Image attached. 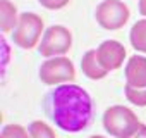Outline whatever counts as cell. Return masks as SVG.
<instances>
[{
    "label": "cell",
    "instance_id": "obj_1",
    "mask_svg": "<svg viewBox=\"0 0 146 138\" xmlns=\"http://www.w3.org/2000/svg\"><path fill=\"white\" fill-rule=\"evenodd\" d=\"M45 111L60 129L69 133L83 131L95 114L90 93L76 83L58 85L48 93L45 98Z\"/></svg>",
    "mask_w": 146,
    "mask_h": 138
},
{
    "label": "cell",
    "instance_id": "obj_2",
    "mask_svg": "<svg viewBox=\"0 0 146 138\" xmlns=\"http://www.w3.org/2000/svg\"><path fill=\"white\" fill-rule=\"evenodd\" d=\"M139 126L137 116L125 105H112L103 112V128L113 138H129Z\"/></svg>",
    "mask_w": 146,
    "mask_h": 138
},
{
    "label": "cell",
    "instance_id": "obj_3",
    "mask_svg": "<svg viewBox=\"0 0 146 138\" xmlns=\"http://www.w3.org/2000/svg\"><path fill=\"white\" fill-rule=\"evenodd\" d=\"M43 19L35 14V12H23L19 16V23L16 26V29L12 31V42L24 48V50H31L38 45V42H41V33H43Z\"/></svg>",
    "mask_w": 146,
    "mask_h": 138
},
{
    "label": "cell",
    "instance_id": "obj_4",
    "mask_svg": "<svg viewBox=\"0 0 146 138\" xmlns=\"http://www.w3.org/2000/svg\"><path fill=\"white\" fill-rule=\"evenodd\" d=\"M40 80L45 85L70 83L76 80V67L72 60L65 55L50 57L40 67Z\"/></svg>",
    "mask_w": 146,
    "mask_h": 138
},
{
    "label": "cell",
    "instance_id": "obj_5",
    "mask_svg": "<svg viewBox=\"0 0 146 138\" xmlns=\"http://www.w3.org/2000/svg\"><path fill=\"white\" fill-rule=\"evenodd\" d=\"M72 47V33L60 24L50 26L45 29L43 38L38 45V52L43 57H58L65 55Z\"/></svg>",
    "mask_w": 146,
    "mask_h": 138
},
{
    "label": "cell",
    "instance_id": "obj_6",
    "mask_svg": "<svg viewBox=\"0 0 146 138\" xmlns=\"http://www.w3.org/2000/svg\"><path fill=\"white\" fill-rule=\"evenodd\" d=\"M96 21L103 29H119L129 21V7L120 0H103L96 7Z\"/></svg>",
    "mask_w": 146,
    "mask_h": 138
},
{
    "label": "cell",
    "instance_id": "obj_7",
    "mask_svg": "<svg viewBox=\"0 0 146 138\" xmlns=\"http://www.w3.org/2000/svg\"><path fill=\"white\" fill-rule=\"evenodd\" d=\"M125 55H127L125 47L117 40L102 42L96 48V59L107 71H115V69H119L122 66V62L125 60Z\"/></svg>",
    "mask_w": 146,
    "mask_h": 138
},
{
    "label": "cell",
    "instance_id": "obj_8",
    "mask_svg": "<svg viewBox=\"0 0 146 138\" xmlns=\"http://www.w3.org/2000/svg\"><path fill=\"white\" fill-rule=\"evenodd\" d=\"M125 81L134 88L146 86V57L132 55L125 64Z\"/></svg>",
    "mask_w": 146,
    "mask_h": 138
},
{
    "label": "cell",
    "instance_id": "obj_9",
    "mask_svg": "<svg viewBox=\"0 0 146 138\" xmlns=\"http://www.w3.org/2000/svg\"><path fill=\"white\" fill-rule=\"evenodd\" d=\"M81 69L86 78L90 80H103L107 76V69L98 62L96 59V50H88L83 59H81Z\"/></svg>",
    "mask_w": 146,
    "mask_h": 138
},
{
    "label": "cell",
    "instance_id": "obj_10",
    "mask_svg": "<svg viewBox=\"0 0 146 138\" xmlns=\"http://www.w3.org/2000/svg\"><path fill=\"white\" fill-rule=\"evenodd\" d=\"M0 26H2V33H9L14 31L17 23H19V12L16 9V5L11 0H0Z\"/></svg>",
    "mask_w": 146,
    "mask_h": 138
},
{
    "label": "cell",
    "instance_id": "obj_11",
    "mask_svg": "<svg viewBox=\"0 0 146 138\" xmlns=\"http://www.w3.org/2000/svg\"><path fill=\"white\" fill-rule=\"evenodd\" d=\"M129 38L134 50L146 54V19H139L134 23V26L131 28Z\"/></svg>",
    "mask_w": 146,
    "mask_h": 138
},
{
    "label": "cell",
    "instance_id": "obj_12",
    "mask_svg": "<svg viewBox=\"0 0 146 138\" xmlns=\"http://www.w3.org/2000/svg\"><path fill=\"white\" fill-rule=\"evenodd\" d=\"M28 131H29V138H57L52 126L46 124L45 121H33Z\"/></svg>",
    "mask_w": 146,
    "mask_h": 138
},
{
    "label": "cell",
    "instance_id": "obj_13",
    "mask_svg": "<svg viewBox=\"0 0 146 138\" xmlns=\"http://www.w3.org/2000/svg\"><path fill=\"white\" fill-rule=\"evenodd\" d=\"M124 93H125V98L132 105H136V107H146V86L144 88H134V86H131V85L125 83Z\"/></svg>",
    "mask_w": 146,
    "mask_h": 138
},
{
    "label": "cell",
    "instance_id": "obj_14",
    "mask_svg": "<svg viewBox=\"0 0 146 138\" xmlns=\"http://www.w3.org/2000/svg\"><path fill=\"white\" fill-rule=\"evenodd\" d=\"M0 138H29V131L21 124H7L2 129Z\"/></svg>",
    "mask_w": 146,
    "mask_h": 138
},
{
    "label": "cell",
    "instance_id": "obj_15",
    "mask_svg": "<svg viewBox=\"0 0 146 138\" xmlns=\"http://www.w3.org/2000/svg\"><path fill=\"white\" fill-rule=\"evenodd\" d=\"M38 2L45 7V9H50V11H58V9H64L70 0H38Z\"/></svg>",
    "mask_w": 146,
    "mask_h": 138
},
{
    "label": "cell",
    "instance_id": "obj_16",
    "mask_svg": "<svg viewBox=\"0 0 146 138\" xmlns=\"http://www.w3.org/2000/svg\"><path fill=\"white\" fill-rule=\"evenodd\" d=\"M2 50H4V60H2V66L5 67L7 66V60H9V55H11V50H9V45H7V40L2 38Z\"/></svg>",
    "mask_w": 146,
    "mask_h": 138
},
{
    "label": "cell",
    "instance_id": "obj_17",
    "mask_svg": "<svg viewBox=\"0 0 146 138\" xmlns=\"http://www.w3.org/2000/svg\"><path fill=\"white\" fill-rule=\"evenodd\" d=\"M129 138H146V124L141 123V126L137 128V131H136L134 135H131Z\"/></svg>",
    "mask_w": 146,
    "mask_h": 138
},
{
    "label": "cell",
    "instance_id": "obj_18",
    "mask_svg": "<svg viewBox=\"0 0 146 138\" xmlns=\"http://www.w3.org/2000/svg\"><path fill=\"white\" fill-rule=\"evenodd\" d=\"M139 12L146 17V0H139Z\"/></svg>",
    "mask_w": 146,
    "mask_h": 138
},
{
    "label": "cell",
    "instance_id": "obj_19",
    "mask_svg": "<svg viewBox=\"0 0 146 138\" xmlns=\"http://www.w3.org/2000/svg\"><path fill=\"white\" fill-rule=\"evenodd\" d=\"M90 138H105V136H102V135H93V136H90Z\"/></svg>",
    "mask_w": 146,
    "mask_h": 138
}]
</instances>
